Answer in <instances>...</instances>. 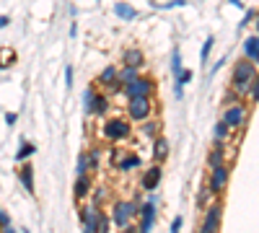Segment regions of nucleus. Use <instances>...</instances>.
<instances>
[{"instance_id":"obj_1","label":"nucleus","mask_w":259,"mask_h":233,"mask_svg":"<svg viewBox=\"0 0 259 233\" xmlns=\"http://www.w3.org/2000/svg\"><path fill=\"white\" fill-rule=\"evenodd\" d=\"M122 93L127 99H153L155 93V80L153 78H145V75H138L135 80L122 86Z\"/></svg>"},{"instance_id":"obj_2","label":"nucleus","mask_w":259,"mask_h":233,"mask_svg":"<svg viewBox=\"0 0 259 233\" xmlns=\"http://www.w3.org/2000/svg\"><path fill=\"white\" fill-rule=\"evenodd\" d=\"M254 75H257V65L254 62H249L244 57V60H239L236 62V67H233V88L239 91V93H246V88H249V83L254 80Z\"/></svg>"},{"instance_id":"obj_3","label":"nucleus","mask_w":259,"mask_h":233,"mask_svg":"<svg viewBox=\"0 0 259 233\" xmlns=\"http://www.w3.org/2000/svg\"><path fill=\"white\" fill-rule=\"evenodd\" d=\"M101 132H104V137L111 140V143H122V140H127V137L132 135V127H130V119L114 116V119H106V122H104Z\"/></svg>"},{"instance_id":"obj_4","label":"nucleus","mask_w":259,"mask_h":233,"mask_svg":"<svg viewBox=\"0 0 259 233\" xmlns=\"http://www.w3.org/2000/svg\"><path fill=\"white\" fill-rule=\"evenodd\" d=\"M138 210H140V205L119 200V202H114V207H111V215H109V218H111V223H114V226L122 231L125 226L132 223V218H138Z\"/></svg>"},{"instance_id":"obj_5","label":"nucleus","mask_w":259,"mask_h":233,"mask_svg":"<svg viewBox=\"0 0 259 233\" xmlns=\"http://www.w3.org/2000/svg\"><path fill=\"white\" fill-rule=\"evenodd\" d=\"M127 116L130 122H145L153 116V99H130L127 101Z\"/></svg>"},{"instance_id":"obj_6","label":"nucleus","mask_w":259,"mask_h":233,"mask_svg":"<svg viewBox=\"0 0 259 233\" xmlns=\"http://www.w3.org/2000/svg\"><path fill=\"white\" fill-rule=\"evenodd\" d=\"M138 215H140V228H138V233H151V228L155 223V197L153 194L148 197V202H145V205H140Z\"/></svg>"},{"instance_id":"obj_7","label":"nucleus","mask_w":259,"mask_h":233,"mask_svg":"<svg viewBox=\"0 0 259 233\" xmlns=\"http://www.w3.org/2000/svg\"><path fill=\"white\" fill-rule=\"evenodd\" d=\"M226 184H228V169H226V163H223V166L210 169V179H207V192L210 194H220L223 189H226Z\"/></svg>"},{"instance_id":"obj_8","label":"nucleus","mask_w":259,"mask_h":233,"mask_svg":"<svg viewBox=\"0 0 259 233\" xmlns=\"http://www.w3.org/2000/svg\"><path fill=\"white\" fill-rule=\"evenodd\" d=\"M223 122H226L231 130H239V127L246 122V107L244 104H231V107H226V112H223Z\"/></svg>"},{"instance_id":"obj_9","label":"nucleus","mask_w":259,"mask_h":233,"mask_svg":"<svg viewBox=\"0 0 259 233\" xmlns=\"http://www.w3.org/2000/svg\"><path fill=\"white\" fill-rule=\"evenodd\" d=\"M220 215H223V207L220 205H210L205 210V220H202L200 233H218V228H220Z\"/></svg>"},{"instance_id":"obj_10","label":"nucleus","mask_w":259,"mask_h":233,"mask_svg":"<svg viewBox=\"0 0 259 233\" xmlns=\"http://www.w3.org/2000/svg\"><path fill=\"white\" fill-rule=\"evenodd\" d=\"M161 176H163V171H161L158 163H155V166H151L148 171L143 174V179H140L143 189H145V192H155V189H158V184H161Z\"/></svg>"},{"instance_id":"obj_11","label":"nucleus","mask_w":259,"mask_h":233,"mask_svg":"<svg viewBox=\"0 0 259 233\" xmlns=\"http://www.w3.org/2000/svg\"><path fill=\"white\" fill-rule=\"evenodd\" d=\"M99 83L106 86V88H111V91L117 93V91L122 88V83H119V70H117L114 65L104 67V70H101V75H99Z\"/></svg>"},{"instance_id":"obj_12","label":"nucleus","mask_w":259,"mask_h":233,"mask_svg":"<svg viewBox=\"0 0 259 233\" xmlns=\"http://www.w3.org/2000/svg\"><path fill=\"white\" fill-rule=\"evenodd\" d=\"M244 57L249 62L259 65V34H254V37H249L244 42Z\"/></svg>"},{"instance_id":"obj_13","label":"nucleus","mask_w":259,"mask_h":233,"mask_svg":"<svg viewBox=\"0 0 259 233\" xmlns=\"http://www.w3.org/2000/svg\"><path fill=\"white\" fill-rule=\"evenodd\" d=\"M18 181H21V186H24L29 194H34V169H31V163L24 161V166L18 169Z\"/></svg>"},{"instance_id":"obj_14","label":"nucleus","mask_w":259,"mask_h":233,"mask_svg":"<svg viewBox=\"0 0 259 233\" xmlns=\"http://www.w3.org/2000/svg\"><path fill=\"white\" fill-rule=\"evenodd\" d=\"M122 60H125V65H135V67L145 65V57H143V52L138 50V47H127L125 55H122Z\"/></svg>"},{"instance_id":"obj_15","label":"nucleus","mask_w":259,"mask_h":233,"mask_svg":"<svg viewBox=\"0 0 259 233\" xmlns=\"http://www.w3.org/2000/svg\"><path fill=\"white\" fill-rule=\"evenodd\" d=\"M88 192H91V176H88V174H78V179H75V197H78V200H83V197H88Z\"/></svg>"},{"instance_id":"obj_16","label":"nucleus","mask_w":259,"mask_h":233,"mask_svg":"<svg viewBox=\"0 0 259 233\" xmlns=\"http://www.w3.org/2000/svg\"><path fill=\"white\" fill-rule=\"evenodd\" d=\"M153 158L155 161H166L168 158V140L166 137H153Z\"/></svg>"},{"instance_id":"obj_17","label":"nucleus","mask_w":259,"mask_h":233,"mask_svg":"<svg viewBox=\"0 0 259 233\" xmlns=\"http://www.w3.org/2000/svg\"><path fill=\"white\" fill-rule=\"evenodd\" d=\"M114 16H119L122 21H135L138 18V10H135L130 3H114Z\"/></svg>"},{"instance_id":"obj_18","label":"nucleus","mask_w":259,"mask_h":233,"mask_svg":"<svg viewBox=\"0 0 259 233\" xmlns=\"http://www.w3.org/2000/svg\"><path fill=\"white\" fill-rule=\"evenodd\" d=\"M223 161H226V150H223V143H218V148L207 156V166H210V169L223 166Z\"/></svg>"},{"instance_id":"obj_19","label":"nucleus","mask_w":259,"mask_h":233,"mask_svg":"<svg viewBox=\"0 0 259 233\" xmlns=\"http://www.w3.org/2000/svg\"><path fill=\"white\" fill-rule=\"evenodd\" d=\"M140 156H135V153H127L125 158H122L119 163H117V166H119V171H132V169H138L140 166Z\"/></svg>"},{"instance_id":"obj_20","label":"nucleus","mask_w":259,"mask_h":233,"mask_svg":"<svg viewBox=\"0 0 259 233\" xmlns=\"http://www.w3.org/2000/svg\"><path fill=\"white\" fill-rule=\"evenodd\" d=\"M140 75V67H135V65H125L119 70V83L125 86V83H130V80H135Z\"/></svg>"},{"instance_id":"obj_21","label":"nucleus","mask_w":259,"mask_h":233,"mask_svg":"<svg viewBox=\"0 0 259 233\" xmlns=\"http://www.w3.org/2000/svg\"><path fill=\"white\" fill-rule=\"evenodd\" d=\"M140 124H143V130H140V132H143L145 137H158V132H161V124L155 122L153 116H151V119H145V122H140Z\"/></svg>"},{"instance_id":"obj_22","label":"nucleus","mask_w":259,"mask_h":233,"mask_svg":"<svg viewBox=\"0 0 259 233\" xmlns=\"http://www.w3.org/2000/svg\"><path fill=\"white\" fill-rule=\"evenodd\" d=\"M96 93H99V91H94V88H86V91H83V112H86V114H94Z\"/></svg>"},{"instance_id":"obj_23","label":"nucleus","mask_w":259,"mask_h":233,"mask_svg":"<svg viewBox=\"0 0 259 233\" xmlns=\"http://www.w3.org/2000/svg\"><path fill=\"white\" fill-rule=\"evenodd\" d=\"M228 130H231V127H228L226 122H223V119H220L215 127H212V137H215V143H226V140H228V135H231Z\"/></svg>"},{"instance_id":"obj_24","label":"nucleus","mask_w":259,"mask_h":233,"mask_svg":"<svg viewBox=\"0 0 259 233\" xmlns=\"http://www.w3.org/2000/svg\"><path fill=\"white\" fill-rule=\"evenodd\" d=\"M13 62H16V52L10 50V47H0V70H5Z\"/></svg>"},{"instance_id":"obj_25","label":"nucleus","mask_w":259,"mask_h":233,"mask_svg":"<svg viewBox=\"0 0 259 233\" xmlns=\"http://www.w3.org/2000/svg\"><path fill=\"white\" fill-rule=\"evenodd\" d=\"M34 153H37V145H34V143H21L18 153H16V161H21V163H24V161H29Z\"/></svg>"},{"instance_id":"obj_26","label":"nucleus","mask_w":259,"mask_h":233,"mask_svg":"<svg viewBox=\"0 0 259 233\" xmlns=\"http://www.w3.org/2000/svg\"><path fill=\"white\" fill-rule=\"evenodd\" d=\"M106 112H109V99L104 96V93H96V107H94V114L104 116Z\"/></svg>"},{"instance_id":"obj_27","label":"nucleus","mask_w":259,"mask_h":233,"mask_svg":"<svg viewBox=\"0 0 259 233\" xmlns=\"http://www.w3.org/2000/svg\"><path fill=\"white\" fill-rule=\"evenodd\" d=\"M182 70H184V65H182V50L176 47L174 55H171V73H174V78H176L179 73H182Z\"/></svg>"},{"instance_id":"obj_28","label":"nucleus","mask_w":259,"mask_h":233,"mask_svg":"<svg viewBox=\"0 0 259 233\" xmlns=\"http://www.w3.org/2000/svg\"><path fill=\"white\" fill-rule=\"evenodd\" d=\"M212 44H215V39H212V37H207V39H205V44H202V50H200V60H202V65L207 62V57H210V50H212Z\"/></svg>"},{"instance_id":"obj_29","label":"nucleus","mask_w":259,"mask_h":233,"mask_svg":"<svg viewBox=\"0 0 259 233\" xmlns=\"http://www.w3.org/2000/svg\"><path fill=\"white\" fill-rule=\"evenodd\" d=\"M83 156H86V166L88 169H96L99 166V150H86Z\"/></svg>"},{"instance_id":"obj_30","label":"nucleus","mask_w":259,"mask_h":233,"mask_svg":"<svg viewBox=\"0 0 259 233\" xmlns=\"http://www.w3.org/2000/svg\"><path fill=\"white\" fill-rule=\"evenodd\" d=\"M109 226H111V218L101 213L99 215V228H96V233H109Z\"/></svg>"},{"instance_id":"obj_31","label":"nucleus","mask_w":259,"mask_h":233,"mask_svg":"<svg viewBox=\"0 0 259 233\" xmlns=\"http://www.w3.org/2000/svg\"><path fill=\"white\" fill-rule=\"evenodd\" d=\"M249 91H252V101H259V75H254V80L249 83Z\"/></svg>"},{"instance_id":"obj_32","label":"nucleus","mask_w":259,"mask_h":233,"mask_svg":"<svg viewBox=\"0 0 259 233\" xmlns=\"http://www.w3.org/2000/svg\"><path fill=\"white\" fill-rule=\"evenodd\" d=\"M239 96H241L239 91H231V93H226V99H223V104H226V107H231V104H239Z\"/></svg>"},{"instance_id":"obj_33","label":"nucleus","mask_w":259,"mask_h":233,"mask_svg":"<svg viewBox=\"0 0 259 233\" xmlns=\"http://www.w3.org/2000/svg\"><path fill=\"white\" fill-rule=\"evenodd\" d=\"M65 88H73V65L65 67Z\"/></svg>"},{"instance_id":"obj_34","label":"nucleus","mask_w":259,"mask_h":233,"mask_svg":"<svg viewBox=\"0 0 259 233\" xmlns=\"http://www.w3.org/2000/svg\"><path fill=\"white\" fill-rule=\"evenodd\" d=\"M182 5H187V0H168L166 5H161L163 10H171V8H182Z\"/></svg>"},{"instance_id":"obj_35","label":"nucleus","mask_w":259,"mask_h":233,"mask_svg":"<svg viewBox=\"0 0 259 233\" xmlns=\"http://www.w3.org/2000/svg\"><path fill=\"white\" fill-rule=\"evenodd\" d=\"M5 228H10V215L0 210V231H5Z\"/></svg>"},{"instance_id":"obj_36","label":"nucleus","mask_w":259,"mask_h":233,"mask_svg":"<svg viewBox=\"0 0 259 233\" xmlns=\"http://www.w3.org/2000/svg\"><path fill=\"white\" fill-rule=\"evenodd\" d=\"M207 197H210V192H207V186H205V189L200 192V197H197V205H200V207H205V205H207Z\"/></svg>"},{"instance_id":"obj_37","label":"nucleus","mask_w":259,"mask_h":233,"mask_svg":"<svg viewBox=\"0 0 259 233\" xmlns=\"http://www.w3.org/2000/svg\"><path fill=\"white\" fill-rule=\"evenodd\" d=\"M78 174H88V166H86V156H83V153L78 156Z\"/></svg>"},{"instance_id":"obj_38","label":"nucleus","mask_w":259,"mask_h":233,"mask_svg":"<svg viewBox=\"0 0 259 233\" xmlns=\"http://www.w3.org/2000/svg\"><path fill=\"white\" fill-rule=\"evenodd\" d=\"M16 119H18V116H16L13 112H8V114H5V124H8V127H13V124H16Z\"/></svg>"},{"instance_id":"obj_39","label":"nucleus","mask_w":259,"mask_h":233,"mask_svg":"<svg viewBox=\"0 0 259 233\" xmlns=\"http://www.w3.org/2000/svg\"><path fill=\"white\" fill-rule=\"evenodd\" d=\"M179 231H182V218L176 215V220L171 223V233H179Z\"/></svg>"},{"instance_id":"obj_40","label":"nucleus","mask_w":259,"mask_h":233,"mask_svg":"<svg viewBox=\"0 0 259 233\" xmlns=\"http://www.w3.org/2000/svg\"><path fill=\"white\" fill-rule=\"evenodd\" d=\"M254 18H257V13H254V10H249V13H246V16H244V21H241V26H246V23H252Z\"/></svg>"},{"instance_id":"obj_41","label":"nucleus","mask_w":259,"mask_h":233,"mask_svg":"<svg viewBox=\"0 0 259 233\" xmlns=\"http://www.w3.org/2000/svg\"><path fill=\"white\" fill-rule=\"evenodd\" d=\"M223 65H226V60H218L215 65H212V70H210V75H215V73H218V70H220Z\"/></svg>"},{"instance_id":"obj_42","label":"nucleus","mask_w":259,"mask_h":233,"mask_svg":"<svg viewBox=\"0 0 259 233\" xmlns=\"http://www.w3.org/2000/svg\"><path fill=\"white\" fill-rule=\"evenodd\" d=\"M8 23H10V16H0V29H5Z\"/></svg>"},{"instance_id":"obj_43","label":"nucleus","mask_w":259,"mask_h":233,"mask_svg":"<svg viewBox=\"0 0 259 233\" xmlns=\"http://www.w3.org/2000/svg\"><path fill=\"white\" fill-rule=\"evenodd\" d=\"M122 233H138V228H135V226L130 223V226H125V228H122Z\"/></svg>"},{"instance_id":"obj_44","label":"nucleus","mask_w":259,"mask_h":233,"mask_svg":"<svg viewBox=\"0 0 259 233\" xmlns=\"http://www.w3.org/2000/svg\"><path fill=\"white\" fill-rule=\"evenodd\" d=\"M70 37H73V39L78 37V23H75V21H73V26H70Z\"/></svg>"},{"instance_id":"obj_45","label":"nucleus","mask_w":259,"mask_h":233,"mask_svg":"<svg viewBox=\"0 0 259 233\" xmlns=\"http://www.w3.org/2000/svg\"><path fill=\"white\" fill-rule=\"evenodd\" d=\"M228 3H231V5H236V8H244V3H241V0H228Z\"/></svg>"},{"instance_id":"obj_46","label":"nucleus","mask_w":259,"mask_h":233,"mask_svg":"<svg viewBox=\"0 0 259 233\" xmlns=\"http://www.w3.org/2000/svg\"><path fill=\"white\" fill-rule=\"evenodd\" d=\"M3 233H16V231H13V228H5V231H3Z\"/></svg>"},{"instance_id":"obj_47","label":"nucleus","mask_w":259,"mask_h":233,"mask_svg":"<svg viewBox=\"0 0 259 233\" xmlns=\"http://www.w3.org/2000/svg\"><path fill=\"white\" fill-rule=\"evenodd\" d=\"M257 34H259V16H257Z\"/></svg>"}]
</instances>
